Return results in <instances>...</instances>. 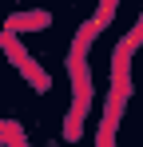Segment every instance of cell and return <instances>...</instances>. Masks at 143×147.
I'll use <instances>...</instances> for the list:
<instances>
[{
    "label": "cell",
    "instance_id": "1",
    "mask_svg": "<svg viewBox=\"0 0 143 147\" xmlns=\"http://www.w3.org/2000/svg\"><path fill=\"white\" fill-rule=\"evenodd\" d=\"M111 16H115V4H111V0H107V4H99V12H95L92 20H88V24H84V32H80V44H88V40H92V36H99V32H103V28L111 24Z\"/></svg>",
    "mask_w": 143,
    "mask_h": 147
},
{
    "label": "cell",
    "instance_id": "2",
    "mask_svg": "<svg viewBox=\"0 0 143 147\" xmlns=\"http://www.w3.org/2000/svg\"><path fill=\"white\" fill-rule=\"evenodd\" d=\"M48 24V12H28V16H16L12 24H8V32H20V28H44Z\"/></svg>",
    "mask_w": 143,
    "mask_h": 147
}]
</instances>
